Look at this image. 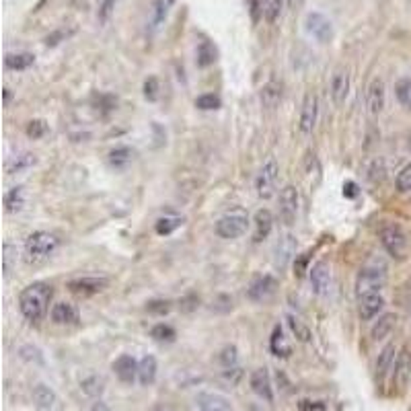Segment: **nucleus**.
Returning <instances> with one entry per match:
<instances>
[{"label":"nucleus","mask_w":411,"mask_h":411,"mask_svg":"<svg viewBox=\"0 0 411 411\" xmlns=\"http://www.w3.org/2000/svg\"><path fill=\"white\" fill-rule=\"evenodd\" d=\"M150 335H152L157 341H173V339H175V329L171 327V325L159 323V325L152 327Z\"/></svg>","instance_id":"37998d69"},{"label":"nucleus","mask_w":411,"mask_h":411,"mask_svg":"<svg viewBox=\"0 0 411 411\" xmlns=\"http://www.w3.org/2000/svg\"><path fill=\"white\" fill-rule=\"evenodd\" d=\"M146 311L148 313H155V315H167L171 311V302L169 301H150L146 304Z\"/></svg>","instance_id":"de8ad7c7"},{"label":"nucleus","mask_w":411,"mask_h":411,"mask_svg":"<svg viewBox=\"0 0 411 411\" xmlns=\"http://www.w3.org/2000/svg\"><path fill=\"white\" fill-rule=\"evenodd\" d=\"M384 101H386V91H384L383 79H374L368 84L366 91V107L372 117H377L384 110Z\"/></svg>","instance_id":"6ab92c4d"},{"label":"nucleus","mask_w":411,"mask_h":411,"mask_svg":"<svg viewBox=\"0 0 411 411\" xmlns=\"http://www.w3.org/2000/svg\"><path fill=\"white\" fill-rule=\"evenodd\" d=\"M308 280H311V288L315 294L325 296L331 288V266L325 259H319L311 270H308Z\"/></svg>","instance_id":"4468645a"},{"label":"nucleus","mask_w":411,"mask_h":411,"mask_svg":"<svg viewBox=\"0 0 411 411\" xmlns=\"http://www.w3.org/2000/svg\"><path fill=\"white\" fill-rule=\"evenodd\" d=\"M247 228H249V216H247V212H243L241 208L230 210L224 216H220L216 226H214L216 235H218L220 239H226V241H233V239L243 237L247 233Z\"/></svg>","instance_id":"20e7f679"},{"label":"nucleus","mask_w":411,"mask_h":411,"mask_svg":"<svg viewBox=\"0 0 411 411\" xmlns=\"http://www.w3.org/2000/svg\"><path fill=\"white\" fill-rule=\"evenodd\" d=\"M395 95H397V101L411 111V79H401V81L395 84Z\"/></svg>","instance_id":"e433bc0d"},{"label":"nucleus","mask_w":411,"mask_h":411,"mask_svg":"<svg viewBox=\"0 0 411 411\" xmlns=\"http://www.w3.org/2000/svg\"><path fill=\"white\" fill-rule=\"evenodd\" d=\"M25 134L31 140H39V138H44L48 134V124L44 119H31L27 124V128H25Z\"/></svg>","instance_id":"4c0bfd02"},{"label":"nucleus","mask_w":411,"mask_h":411,"mask_svg":"<svg viewBox=\"0 0 411 411\" xmlns=\"http://www.w3.org/2000/svg\"><path fill=\"white\" fill-rule=\"evenodd\" d=\"M304 29L319 44H329L333 39V23L319 11H313L304 17Z\"/></svg>","instance_id":"6e6552de"},{"label":"nucleus","mask_w":411,"mask_h":411,"mask_svg":"<svg viewBox=\"0 0 411 411\" xmlns=\"http://www.w3.org/2000/svg\"><path fill=\"white\" fill-rule=\"evenodd\" d=\"M8 101H11V91L4 89V103H8Z\"/></svg>","instance_id":"6e6d98bb"},{"label":"nucleus","mask_w":411,"mask_h":411,"mask_svg":"<svg viewBox=\"0 0 411 411\" xmlns=\"http://www.w3.org/2000/svg\"><path fill=\"white\" fill-rule=\"evenodd\" d=\"M81 386L89 397H95V395H99L103 391V379L101 377H91V379L82 381Z\"/></svg>","instance_id":"c03bdc74"},{"label":"nucleus","mask_w":411,"mask_h":411,"mask_svg":"<svg viewBox=\"0 0 411 411\" xmlns=\"http://www.w3.org/2000/svg\"><path fill=\"white\" fill-rule=\"evenodd\" d=\"M13 257H17V249L8 241H4V247H2V272H4V278H8V274H11Z\"/></svg>","instance_id":"a19ab883"},{"label":"nucleus","mask_w":411,"mask_h":411,"mask_svg":"<svg viewBox=\"0 0 411 411\" xmlns=\"http://www.w3.org/2000/svg\"><path fill=\"white\" fill-rule=\"evenodd\" d=\"M195 405L200 411H235L233 401L216 391H202L195 397Z\"/></svg>","instance_id":"2eb2a0df"},{"label":"nucleus","mask_w":411,"mask_h":411,"mask_svg":"<svg viewBox=\"0 0 411 411\" xmlns=\"http://www.w3.org/2000/svg\"><path fill=\"white\" fill-rule=\"evenodd\" d=\"M395 185H397V192H401V193L411 192V163L405 164V167L399 171Z\"/></svg>","instance_id":"58836bf2"},{"label":"nucleus","mask_w":411,"mask_h":411,"mask_svg":"<svg viewBox=\"0 0 411 411\" xmlns=\"http://www.w3.org/2000/svg\"><path fill=\"white\" fill-rule=\"evenodd\" d=\"M249 8H251L253 21H259V17L263 15V0H249Z\"/></svg>","instance_id":"8fccbe9b"},{"label":"nucleus","mask_w":411,"mask_h":411,"mask_svg":"<svg viewBox=\"0 0 411 411\" xmlns=\"http://www.w3.org/2000/svg\"><path fill=\"white\" fill-rule=\"evenodd\" d=\"M407 146H410V150H411V132L407 134Z\"/></svg>","instance_id":"4d7b16f0"},{"label":"nucleus","mask_w":411,"mask_h":411,"mask_svg":"<svg viewBox=\"0 0 411 411\" xmlns=\"http://www.w3.org/2000/svg\"><path fill=\"white\" fill-rule=\"evenodd\" d=\"M220 362H222V366H226V368L235 366V364H237V348H235V346H226V348L222 350V354H220Z\"/></svg>","instance_id":"49530a36"},{"label":"nucleus","mask_w":411,"mask_h":411,"mask_svg":"<svg viewBox=\"0 0 411 411\" xmlns=\"http://www.w3.org/2000/svg\"><path fill=\"white\" fill-rule=\"evenodd\" d=\"M216 56H218V52L210 41H200V46H197V66L206 68V66L214 64Z\"/></svg>","instance_id":"72a5a7b5"},{"label":"nucleus","mask_w":411,"mask_h":411,"mask_svg":"<svg viewBox=\"0 0 411 411\" xmlns=\"http://www.w3.org/2000/svg\"><path fill=\"white\" fill-rule=\"evenodd\" d=\"M35 163H37L35 155H31V152H23V155L15 157V159L8 163L6 171H8V175H17V173H23V171L31 169Z\"/></svg>","instance_id":"473e14b6"},{"label":"nucleus","mask_w":411,"mask_h":411,"mask_svg":"<svg viewBox=\"0 0 411 411\" xmlns=\"http://www.w3.org/2000/svg\"><path fill=\"white\" fill-rule=\"evenodd\" d=\"M113 4H115V0H101V6H99V17H101V21H107L111 15V11H113Z\"/></svg>","instance_id":"3c124183"},{"label":"nucleus","mask_w":411,"mask_h":411,"mask_svg":"<svg viewBox=\"0 0 411 411\" xmlns=\"http://www.w3.org/2000/svg\"><path fill=\"white\" fill-rule=\"evenodd\" d=\"M261 101L266 107H275L282 101V86L278 82H270L261 91Z\"/></svg>","instance_id":"c9c22d12"},{"label":"nucleus","mask_w":411,"mask_h":411,"mask_svg":"<svg viewBox=\"0 0 411 411\" xmlns=\"http://www.w3.org/2000/svg\"><path fill=\"white\" fill-rule=\"evenodd\" d=\"M296 247H299V241H296V237H294V235H290V233L282 235V237L275 241L274 266L278 268V270L288 268V263H290L294 257H299V255H296Z\"/></svg>","instance_id":"9b49d317"},{"label":"nucleus","mask_w":411,"mask_h":411,"mask_svg":"<svg viewBox=\"0 0 411 411\" xmlns=\"http://www.w3.org/2000/svg\"><path fill=\"white\" fill-rule=\"evenodd\" d=\"M331 99L335 103V107H341L348 93H350V70L346 66H339L333 77H331V86H329Z\"/></svg>","instance_id":"dca6fc26"},{"label":"nucleus","mask_w":411,"mask_h":411,"mask_svg":"<svg viewBox=\"0 0 411 411\" xmlns=\"http://www.w3.org/2000/svg\"><path fill=\"white\" fill-rule=\"evenodd\" d=\"M411 381V350L407 346H403L399 350V354L395 358V364H393V386L403 393L407 389V384Z\"/></svg>","instance_id":"9d476101"},{"label":"nucleus","mask_w":411,"mask_h":411,"mask_svg":"<svg viewBox=\"0 0 411 411\" xmlns=\"http://www.w3.org/2000/svg\"><path fill=\"white\" fill-rule=\"evenodd\" d=\"M249 383H251V389H253V393H255L257 397L266 399L268 403L274 401V389H272V379H270L268 368H257V370H253Z\"/></svg>","instance_id":"a211bd4d"},{"label":"nucleus","mask_w":411,"mask_h":411,"mask_svg":"<svg viewBox=\"0 0 411 411\" xmlns=\"http://www.w3.org/2000/svg\"><path fill=\"white\" fill-rule=\"evenodd\" d=\"M275 290H278V280H275L274 275L266 274L255 278V280L251 282V286H249V290H247V296L253 302H266L274 296Z\"/></svg>","instance_id":"ddd939ff"},{"label":"nucleus","mask_w":411,"mask_h":411,"mask_svg":"<svg viewBox=\"0 0 411 411\" xmlns=\"http://www.w3.org/2000/svg\"><path fill=\"white\" fill-rule=\"evenodd\" d=\"M381 243H383L384 251L391 257L399 259V261H403L410 255V239L403 233V228L397 226V224L384 226L383 230H381Z\"/></svg>","instance_id":"39448f33"},{"label":"nucleus","mask_w":411,"mask_h":411,"mask_svg":"<svg viewBox=\"0 0 411 411\" xmlns=\"http://www.w3.org/2000/svg\"><path fill=\"white\" fill-rule=\"evenodd\" d=\"M181 224H183V218H181V216H175V214H164V216H161V218L155 222V230H157V235L167 237V235L175 233Z\"/></svg>","instance_id":"7c9ffc66"},{"label":"nucleus","mask_w":411,"mask_h":411,"mask_svg":"<svg viewBox=\"0 0 411 411\" xmlns=\"http://www.w3.org/2000/svg\"><path fill=\"white\" fill-rule=\"evenodd\" d=\"M25 202H27V192L23 185H15L11 188L8 192L4 193V210L8 214H17L25 208Z\"/></svg>","instance_id":"5701e85b"},{"label":"nucleus","mask_w":411,"mask_h":411,"mask_svg":"<svg viewBox=\"0 0 411 411\" xmlns=\"http://www.w3.org/2000/svg\"><path fill=\"white\" fill-rule=\"evenodd\" d=\"M195 107H197V110H204V111L218 110L220 97L212 95V93H208V95H202V97H197V99H195Z\"/></svg>","instance_id":"79ce46f5"},{"label":"nucleus","mask_w":411,"mask_h":411,"mask_svg":"<svg viewBox=\"0 0 411 411\" xmlns=\"http://www.w3.org/2000/svg\"><path fill=\"white\" fill-rule=\"evenodd\" d=\"M386 266L383 261H370L366 263L356 275V294L364 296L370 292H381L386 286Z\"/></svg>","instance_id":"7ed1b4c3"},{"label":"nucleus","mask_w":411,"mask_h":411,"mask_svg":"<svg viewBox=\"0 0 411 411\" xmlns=\"http://www.w3.org/2000/svg\"><path fill=\"white\" fill-rule=\"evenodd\" d=\"M384 308V299L381 292H370L364 296H358V315L362 321L374 319Z\"/></svg>","instance_id":"f3484780"},{"label":"nucleus","mask_w":411,"mask_h":411,"mask_svg":"<svg viewBox=\"0 0 411 411\" xmlns=\"http://www.w3.org/2000/svg\"><path fill=\"white\" fill-rule=\"evenodd\" d=\"M278 179H280V164L275 159H268L263 167L259 169L257 177H255V190L261 200H270L275 193L278 188Z\"/></svg>","instance_id":"423d86ee"},{"label":"nucleus","mask_w":411,"mask_h":411,"mask_svg":"<svg viewBox=\"0 0 411 411\" xmlns=\"http://www.w3.org/2000/svg\"><path fill=\"white\" fill-rule=\"evenodd\" d=\"M317 117H319V99L315 93H306L302 99L301 117H299V128L302 134H311L315 130Z\"/></svg>","instance_id":"f8f14e48"},{"label":"nucleus","mask_w":411,"mask_h":411,"mask_svg":"<svg viewBox=\"0 0 411 411\" xmlns=\"http://www.w3.org/2000/svg\"><path fill=\"white\" fill-rule=\"evenodd\" d=\"M299 204H301V197H299V190L294 185H286L280 197H278V212H280V218L286 226L294 224V220L299 216Z\"/></svg>","instance_id":"0eeeda50"},{"label":"nucleus","mask_w":411,"mask_h":411,"mask_svg":"<svg viewBox=\"0 0 411 411\" xmlns=\"http://www.w3.org/2000/svg\"><path fill=\"white\" fill-rule=\"evenodd\" d=\"M50 317L56 325H77L79 323V311L70 302H56L50 311Z\"/></svg>","instance_id":"4be33fe9"},{"label":"nucleus","mask_w":411,"mask_h":411,"mask_svg":"<svg viewBox=\"0 0 411 411\" xmlns=\"http://www.w3.org/2000/svg\"><path fill=\"white\" fill-rule=\"evenodd\" d=\"M306 261H308V257H306V255H302L299 261H294V275H299V278H301V275L306 272Z\"/></svg>","instance_id":"603ef678"},{"label":"nucleus","mask_w":411,"mask_h":411,"mask_svg":"<svg viewBox=\"0 0 411 411\" xmlns=\"http://www.w3.org/2000/svg\"><path fill=\"white\" fill-rule=\"evenodd\" d=\"M253 243H261L263 239L270 237L272 228H274V214L268 210V208H261L255 212V218H253Z\"/></svg>","instance_id":"412c9836"},{"label":"nucleus","mask_w":411,"mask_h":411,"mask_svg":"<svg viewBox=\"0 0 411 411\" xmlns=\"http://www.w3.org/2000/svg\"><path fill=\"white\" fill-rule=\"evenodd\" d=\"M113 372L122 383L132 384L138 377V362L130 354H122L113 362Z\"/></svg>","instance_id":"aec40b11"},{"label":"nucleus","mask_w":411,"mask_h":411,"mask_svg":"<svg viewBox=\"0 0 411 411\" xmlns=\"http://www.w3.org/2000/svg\"><path fill=\"white\" fill-rule=\"evenodd\" d=\"M282 4H284V0H263V15L270 23H274L275 19L280 17Z\"/></svg>","instance_id":"ea45409f"},{"label":"nucleus","mask_w":411,"mask_h":411,"mask_svg":"<svg viewBox=\"0 0 411 411\" xmlns=\"http://www.w3.org/2000/svg\"><path fill=\"white\" fill-rule=\"evenodd\" d=\"M299 410L301 411H323L325 405L319 403V401H308V399H301L299 401Z\"/></svg>","instance_id":"09e8293b"},{"label":"nucleus","mask_w":411,"mask_h":411,"mask_svg":"<svg viewBox=\"0 0 411 411\" xmlns=\"http://www.w3.org/2000/svg\"><path fill=\"white\" fill-rule=\"evenodd\" d=\"M286 321H288V327L292 331V335L299 341H311V329L304 325L302 319H299L296 315H286Z\"/></svg>","instance_id":"f704fd0d"},{"label":"nucleus","mask_w":411,"mask_h":411,"mask_svg":"<svg viewBox=\"0 0 411 411\" xmlns=\"http://www.w3.org/2000/svg\"><path fill=\"white\" fill-rule=\"evenodd\" d=\"M33 64H35V56L31 52H15V54H6L4 58V66L8 70H27Z\"/></svg>","instance_id":"c85d7f7f"},{"label":"nucleus","mask_w":411,"mask_h":411,"mask_svg":"<svg viewBox=\"0 0 411 411\" xmlns=\"http://www.w3.org/2000/svg\"><path fill=\"white\" fill-rule=\"evenodd\" d=\"M144 97L148 101H157L159 99V81L155 77L146 79V82H144Z\"/></svg>","instance_id":"a18cd8bd"},{"label":"nucleus","mask_w":411,"mask_h":411,"mask_svg":"<svg viewBox=\"0 0 411 411\" xmlns=\"http://www.w3.org/2000/svg\"><path fill=\"white\" fill-rule=\"evenodd\" d=\"M132 159H134V150L132 148H128V146H117V148H113L110 152V157H107V161L113 169H124V167H128V164L132 163Z\"/></svg>","instance_id":"c756f323"},{"label":"nucleus","mask_w":411,"mask_h":411,"mask_svg":"<svg viewBox=\"0 0 411 411\" xmlns=\"http://www.w3.org/2000/svg\"><path fill=\"white\" fill-rule=\"evenodd\" d=\"M58 247H60V239L54 233L35 230L25 241V259L29 263H41V261L50 259V255H54Z\"/></svg>","instance_id":"f03ea898"},{"label":"nucleus","mask_w":411,"mask_h":411,"mask_svg":"<svg viewBox=\"0 0 411 411\" xmlns=\"http://www.w3.org/2000/svg\"><path fill=\"white\" fill-rule=\"evenodd\" d=\"M89 411H110V407H107V403H103V401H97L93 407Z\"/></svg>","instance_id":"5fc2aeb1"},{"label":"nucleus","mask_w":411,"mask_h":411,"mask_svg":"<svg viewBox=\"0 0 411 411\" xmlns=\"http://www.w3.org/2000/svg\"><path fill=\"white\" fill-rule=\"evenodd\" d=\"M110 286V280L103 275H82L68 282V290L79 294V296H93L103 292Z\"/></svg>","instance_id":"1a4fd4ad"},{"label":"nucleus","mask_w":411,"mask_h":411,"mask_svg":"<svg viewBox=\"0 0 411 411\" xmlns=\"http://www.w3.org/2000/svg\"><path fill=\"white\" fill-rule=\"evenodd\" d=\"M157 370H159V362L155 356H144L140 362H138V381L140 384L148 386V384L155 383L157 379Z\"/></svg>","instance_id":"a878e982"},{"label":"nucleus","mask_w":411,"mask_h":411,"mask_svg":"<svg viewBox=\"0 0 411 411\" xmlns=\"http://www.w3.org/2000/svg\"><path fill=\"white\" fill-rule=\"evenodd\" d=\"M52 286L46 282H33L27 288H23L21 296H19V311L21 315L27 319L29 323H39L50 308L52 301Z\"/></svg>","instance_id":"f257e3e1"},{"label":"nucleus","mask_w":411,"mask_h":411,"mask_svg":"<svg viewBox=\"0 0 411 411\" xmlns=\"http://www.w3.org/2000/svg\"><path fill=\"white\" fill-rule=\"evenodd\" d=\"M395 325H397V315L395 313H384V315H381L379 321L370 329L372 341H383L384 337L391 335V331L395 329Z\"/></svg>","instance_id":"393cba45"},{"label":"nucleus","mask_w":411,"mask_h":411,"mask_svg":"<svg viewBox=\"0 0 411 411\" xmlns=\"http://www.w3.org/2000/svg\"><path fill=\"white\" fill-rule=\"evenodd\" d=\"M358 193V185L354 181H348L346 185H344V195H348V197H354Z\"/></svg>","instance_id":"864d4df0"},{"label":"nucleus","mask_w":411,"mask_h":411,"mask_svg":"<svg viewBox=\"0 0 411 411\" xmlns=\"http://www.w3.org/2000/svg\"><path fill=\"white\" fill-rule=\"evenodd\" d=\"M395 354H397L395 344H386L383 348V352L379 354V360H377V379H379V381L384 379L386 372L393 368V364H395Z\"/></svg>","instance_id":"cd10ccee"},{"label":"nucleus","mask_w":411,"mask_h":411,"mask_svg":"<svg viewBox=\"0 0 411 411\" xmlns=\"http://www.w3.org/2000/svg\"><path fill=\"white\" fill-rule=\"evenodd\" d=\"M270 350L274 352L275 356L280 358H288L292 354V346L288 344L286 335H284V329L280 325H275L274 331H272V337H270Z\"/></svg>","instance_id":"bb28decb"},{"label":"nucleus","mask_w":411,"mask_h":411,"mask_svg":"<svg viewBox=\"0 0 411 411\" xmlns=\"http://www.w3.org/2000/svg\"><path fill=\"white\" fill-rule=\"evenodd\" d=\"M33 401H35V405L39 407V410L44 411H52L56 410V405H58V397H56V393L48 386V384H35L33 386Z\"/></svg>","instance_id":"b1692460"},{"label":"nucleus","mask_w":411,"mask_h":411,"mask_svg":"<svg viewBox=\"0 0 411 411\" xmlns=\"http://www.w3.org/2000/svg\"><path fill=\"white\" fill-rule=\"evenodd\" d=\"M175 2L177 0H155V4H152V27L157 29L163 25Z\"/></svg>","instance_id":"2f4dec72"}]
</instances>
